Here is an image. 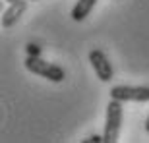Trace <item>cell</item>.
Segmentation results:
<instances>
[{
  "instance_id": "cell-1",
  "label": "cell",
  "mask_w": 149,
  "mask_h": 143,
  "mask_svg": "<svg viewBox=\"0 0 149 143\" xmlns=\"http://www.w3.org/2000/svg\"><path fill=\"white\" fill-rule=\"evenodd\" d=\"M23 64H25V68L31 74L41 76V77H45V79H49L52 83H60L66 77V72H64L62 66H58L54 62H45L41 56H29L27 54V58H25Z\"/></svg>"
},
{
  "instance_id": "cell-2",
  "label": "cell",
  "mask_w": 149,
  "mask_h": 143,
  "mask_svg": "<svg viewBox=\"0 0 149 143\" xmlns=\"http://www.w3.org/2000/svg\"><path fill=\"white\" fill-rule=\"evenodd\" d=\"M122 101L118 99H111L107 105V122H105V143H116L118 135H120V128H122Z\"/></svg>"
},
{
  "instance_id": "cell-3",
  "label": "cell",
  "mask_w": 149,
  "mask_h": 143,
  "mask_svg": "<svg viewBox=\"0 0 149 143\" xmlns=\"http://www.w3.org/2000/svg\"><path fill=\"white\" fill-rule=\"evenodd\" d=\"M111 99H118L122 103L134 101V103H147L149 87L147 85H116L111 89Z\"/></svg>"
},
{
  "instance_id": "cell-4",
  "label": "cell",
  "mask_w": 149,
  "mask_h": 143,
  "mask_svg": "<svg viewBox=\"0 0 149 143\" xmlns=\"http://www.w3.org/2000/svg\"><path fill=\"white\" fill-rule=\"evenodd\" d=\"M89 62H91V66L95 70V76L99 77L101 81L107 83L114 77V68H112L111 60L107 58V54L101 49H93L89 52Z\"/></svg>"
},
{
  "instance_id": "cell-5",
  "label": "cell",
  "mask_w": 149,
  "mask_h": 143,
  "mask_svg": "<svg viewBox=\"0 0 149 143\" xmlns=\"http://www.w3.org/2000/svg\"><path fill=\"white\" fill-rule=\"evenodd\" d=\"M27 4H29V0H16V2H10L8 8L4 10V14H2V27L8 29V27H12V25H16V23L19 22V17L25 14Z\"/></svg>"
},
{
  "instance_id": "cell-6",
  "label": "cell",
  "mask_w": 149,
  "mask_h": 143,
  "mask_svg": "<svg viewBox=\"0 0 149 143\" xmlns=\"http://www.w3.org/2000/svg\"><path fill=\"white\" fill-rule=\"evenodd\" d=\"M99 0H77L76 2V6L72 8V19L74 22H83L85 17L93 12V8H95V4H97Z\"/></svg>"
},
{
  "instance_id": "cell-7",
  "label": "cell",
  "mask_w": 149,
  "mask_h": 143,
  "mask_svg": "<svg viewBox=\"0 0 149 143\" xmlns=\"http://www.w3.org/2000/svg\"><path fill=\"white\" fill-rule=\"evenodd\" d=\"M25 50H27V54L29 56H41V47H37V44H33V43H27L25 44Z\"/></svg>"
},
{
  "instance_id": "cell-8",
  "label": "cell",
  "mask_w": 149,
  "mask_h": 143,
  "mask_svg": "<svg viewBox=\"0 0 149 143\" xmlns=\"http://www.w3.org/2000/svg\"><path fill=\"white\" fill-rule=\"evenodd\" d=\"M103 141H105V137H101L97 133H95V135H89L87 139H83V143H103Z\"/></svg>"
},
{
  "instance_id": "cell-9",
  "label": "cell",
  "mask_w": 149,
  "mask_h": 143,
  "mask_svg": "<svg viewBox=\"0 0 149 143\" xmlns=\"http://www.w3.org/2000/svg\"><path fill=\"white\" fill-rule=\"evenodd\" d=\"M145 132L149 133V116H147V120H145Z\"/></svg>"
},
{
  "instance_id": "cell-10",
  "label": "cell",
  "mask_w": 149,
  "mask_h": 143,
  "mask_svg": "<svg viewBox=\"0 0 149 143\" xmlns=\"http://www.w3.org/2000/svg\"><path fill=\"white\" fill-rule=\"evenodd\" d=\"M6 2H8V4H10V2H16V0H6Z\"/></svg>"
},
{
  "instance_id": "cell-11",
  "label": "cell",
  "mask_w": 149,
  "mask_h": 143,
  "mask_svg": "<svg viewBox=\"0 0 149 143\" xmlns=\"http://www.w3.org/2000/svg\"><path fill=\"white\" fill-rule=\"evenodd\" d=\"M29 2H39V0H29Z\"/></svg>"
}]
</instances>
